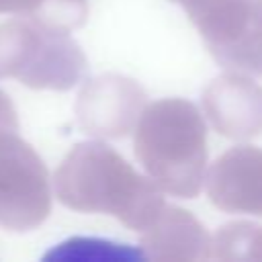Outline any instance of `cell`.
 <instances>
[{
  "mask_svg": "<svg viewBox=\"0 0 262 262\" xmlns=\"http://www.w3.org/2000/svg\"><path fill=\"white\" fill-rule=\"evenodd\" d=\"M211 250L213 237L203 223L174 205H164L141 237V254L147 260H207Z\"/></svg>",
  "mask_w": 262,
  "mask_h": 262,
  "instance_id": "cell-6",
  "label": "cell"
},
{
  "mask_svg": "<svg viewBox=\"0 0 262 262\" xmlns=\"http://www.w3.org/2000/svg\"><path fill=\"white\" fill-rule=\"evenodd\" d=\"M211 256L217 260H262V227L246 221L219 227Z\"/></svg>",
  "mask_w": 262,
  "mask_h": 262,
  "instance_id": "cell-8",
  "label": "cell"
},
{
  "mask_svg": "<svg viewBox=\"0 0 262 262\" xmlns=\"http://www.w3.org/2000/svg\"><path fill=\"white\" fill-rule=\"evenodd\" d=\"M184 10L219 66L262 76V0H190Z\"/></svg>",
  "mask_w": 262,
  "mask_h": 262,
  "instance_id": "cell-3",
  "label": "cell"
},
{
  "mask_svg": "<svg viewBox=\"0 0 262 262\" xmlns=\"http://www.w3.org/2000/svg\"><path fill=\"white\" fill-rule=\"evenodd\" d=\"M203 111L219 135L252 139L262 133V86L239 72L223 74L203 90Z\"/></svg>",
  "mask_w": 262,
  "mask_h": 262,
  "instance_id": "cell-5",
  "label": "cell"
},
{
  "mask_svg": "<svg viewBox=\"0 0 262 262\" xmlns=\"http://www.w3.org/2000/svg\"><path fill=\"white\" fill-rule=\"evenodd\" d=\"M61 194L78 209L111 213L137 231H145L166 205L154 180L100 143L74 151L61 174Z\"/></svg>",
  "mask_w": 262,
  "mask_h": 262,
  "instance_id": "cell-2",
  "label": "cell"
},
{
  "mask_svg": "<svg viewBox=\"0 0 262 262\" xmlns=\"http://www.w3.org/2000/svg\"><path fill=\"white\" fill-rule=\"evenodd\" d=\"M205 184L217 209L262 217V149L254 145L227 149L209 168Z\"/></svg>",
  "mask_w": 262,
  "mask_h": 262,
  "instance_id": "cell-4",
  "label": "cell"
},
{
  "mask_svg": "<svg viewBox=\"0 0 262 262\" xmlns=\"http://www.w3.org/2000/svg\"><path fill=\"white\" fill-rule=\"evenodd\" d=\"M145 106V90L123 76L96 80L84 96V115L94 133L108 137L127 135Z\"/></svg>",
  "mask_w": 262,
  "mask_h": 262,
  "instance_id": "cell-7",
  "label": "cell"
},
{
  "mask_svg": "<svg viewBox=\"0 0 262 262\" xmlns=\"http://www.w3.org/2000/svg\"><path fill=\"white\" fill-rule=\"evenodd\" d=\"M135 156L160 190L180 199L196 196L207 170V127L201 111L184 98L143 106L137 119Z\"/></svg>",
  "mask_w": 262,
  "mask_h": 262,
  "instance_id": "cell-1",
  "label": "cell"
},
{
  "mask_svg": "<svg viewBox=\"0 0 262 262\" xmlns=\"http://www.w3.org/2000/svg\"><path fill=\"white\" fill-rule=\"evenodd\" d=\"M172 2H176V4H182V6H184V4H186V2H190V0H172Z\"/></svg>",
  "mask_w": 262,
  "mask_h": 262,
  "instance_id": "cell-9",
  "label": "cell"
}]
</instances>
